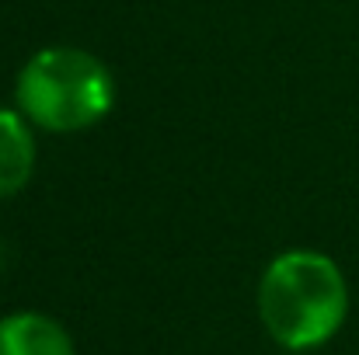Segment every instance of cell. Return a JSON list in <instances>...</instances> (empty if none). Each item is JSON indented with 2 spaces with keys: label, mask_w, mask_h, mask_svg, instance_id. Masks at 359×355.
<instances>
[{
  "label": "cell",
  "mask_w": 359,
  "mask_h": 355,
  "mask_svg": "<svg viewBox=\"0 0 359 355\" xmlns=\"http://www.w3.org/2000/svg\"><path fill=\"white\" fill-rule=\"evenodd\" d=\"M258 317L286 352H307L332 342L349 317L342 268L328 254L304 247L272 258L258 282Z\"/></svg>",
  "instance_id": "cell-1"
},
{
  "label": "cell",
  "mask_w": 359,
  "mask_h": 355,
  "mask_svg": "<svg viewBox=\"0 0 359 355\" xmlns=\"http://www.w3.org/2000/svg\"><path fill=\"white\" fill-rule=\"evenodd\" d=\"M18 112L49 132H81L112 112L116 84L88 49L49 46L28 56L14 84Z\"/></svg>",
  "instance_id": "cell-2"
},
{
  "label": "cell",
  "mask_w": 359,
  "mask_h": 355,
  "mask_svg": "<svg viewBox=\"0 0 359 355\" xmlns=\"http://www.w3.org/2000/svg\"><path fill=\"white\" fill-rule=\"evenodd\" d=\"M0 355H74V338L49 314L18 310L0 317Z\"/></svg>",
  "instance_id": "cell-3"
},
{
  "label": "cell",
  "mask_w": 359,
  "mask_h": 355,
  "mask_svg": "<svg viewBox=\"0 0 359 355\" xmlns=\"http://www.w3.org/2000/svg\"><path fill=\"white\" fill-rule=\"evenodd\" d=\"M35 174V136L21 112L0 109V199L18 195Z\"/></svg>",
  "instance_id": "cell-4"
},
{
  "label": "cell",
  "mask_w": 359,
  "mask_h": 355,
  "mask_svg": "<svg viewBox=\"0 0 359 355\" xmlns=\"http://www.w3.org/2000/svg\"><path fill=\"white\" fill-rule=\"evenodd\" d=\"M290 355H300V352H290Z\"/></svg>",
  "instance_id": "cell-5"
}]
</instances>
